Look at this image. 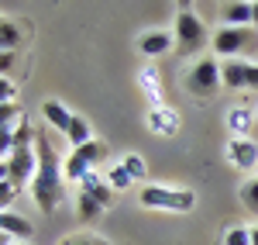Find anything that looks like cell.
<instances>
[{
    "label": "cell",
    "mask_w": 258,
    "mask_h": 245,
    "mask_svg": "<svg viewBox=\"0 0 258 245\" xmlns=\"http://www.w3.org/2000/svg\"><path fill=\"white\" fill-rule=\"evenodd\" d=\"M35 149H38V173H35V180L28 186V193L38 204L41 214H52L66 201V183H69L66 180V159L59 156V149L52 145V138L45 131H38Z\"/></svg>",
    "instance_id": "cell-1"
},
{
    "label": "cell",
    "mask_w": 258,
    "mask_h": 245,
    "mask_svg": "<svg viewBox=\"0 0 258 245\" xmlns=\"http://www.w3.org/2000/svg\"><path fill=\"white\" fill-rule=\"evenodd\" d=\"M141 207H152V211H169V214H186L197 207V193L186 190V186H141L138 193Z\"/></svg>",
    "instance_id": "cell-2"
},
{
    "label": "cell",
    "mask_w": 258,
    "mask_h": 245,
    "mask_svg": "<svg viewBox=\"0 0 258 245\" xmlns=\"http://www.w3.org/2000/svg\"><path fill=\"white\" fill-rule=\"evenodd\" d=\"M35 173H38V149H35V142L18 145L7 159H0V180L4 183H14L24 190V186H31Z\"/></svg>",
    "instance_id": "cell-3"
},
{
    "label": "cell",
    "mask_w": 258,
    "mask_h": 245,
    "mask_svg": "<svg viewBox=\"0 0 258 245\" xmlns=\"http://www.w3.org/2000/svg\"><path fill=\"white\" fill-rule=\"evenodd\" d=\"M217 86H224L220 62L210 59V56H197V62H193L189 73H186V90H189L193 97H200V101H207V97L217 93Z\"/></svg>",
    "instance_id": "cell-4"
},
{
    "label": "cell",
    "mask_w": 258,
    "mask_h": 245,
    "mask_svg": "<svg viewBox=\"0 0 258 245\" xmlns=\"http://www.w3.org/2000/svg\"><path fill=\"white\" fill-rule=\"evenodd\" d=\"M103 159H107V142H100V138H93L90 145H83V149H73L66 156V180L69 183H83V176L97 173V166Z\"/></svg>",
    "instance_id": "cell-5"
},
{
    "label": "cell",
    "mask_w": 258,
    "mask_h": 245,
    "mask_svg": "<svg viewBox=\"0 0 258 245\" xmlns=\"http://www.w3.org/2000/svg\"><path fill=\"white\" fill-rule=\"evenodd\" d=\"M172 35H176V45L182 52H200V48H207V24H203L189 7H182L176 14Z\"/></svg>",
    "instance_id": "cell-6"
},
{
    "label": "cell",
    "mask_w": 258,
    "mask_h": 245,
    "mask_svg": "<svg viewBox=\"0 0 258 245\" xmlns=\"http://www.w3.org/2000/svg\"><path fill=\"white\" fill-rule=\"evenodd\" d=\"M145 124H148L152 135H159V138H172V135H179V128H182V114H179L176 107H169V104H162V107H148Z\"/></svg>",
    "instance_id": "cell-7"
},
{
    "label": "cell",
    "mask_w": 258,
    "mask_h": 245,
    "mask_svg": "<svg viewBox=\"0 0 258 245\" xmlns=\"http://www.w3.org/2000/svg\"><path fill=\"white\" fill-rule=\"evenodd\" d=\"M251 45V31L248 28H217L214 31V52L224 59H238L241 48Z\"/></svg>",
    "instance_id": "cell-8"
},
{
    "label": "cell",
    "mask_w": 258,
    "mask_h": 245,
    "mask_svg": "<svg viewBox=\"0 0 258 245\" xmlns=\"http://www.w3.org/2000/svg\"><path fill=\"white\" fill-rule=\"evenodd\" d=\"M224 152H227V163L234 169H241V173H251L258 166V145L251 138H231Z\"/></svg>",
    "instance_id": "cell-9"
},
{
    "label": "cell",
    "mask_w": 258,
    "mask_h": 245,
    "mask_svg": "<svg viewBox=\"0 0 258 245\" xmlns=\"http://www.w3.org/2000/svg\"><path fill=\"white\" fill-rule=\"evenodd\" d=\"M0 231H4V245H21L35 235L31 221L14 214V211H0Z\"/></svg>",
    "instance_id": "cell-10"
},
{
    "label": "cell",
    "mask_w": 258,
    "mask_h": 245,
    "mask_svg": "<svg viewBox=\"0 0 258 245\" xmlns=\"http://www.w3.org/2000/svg\"><path fill=\"white\" fill-rule=\"evenodd\" d=\"M135 80H138V90H141V97L148 101V107H162V104H165L162 76H159V69H155V66H141Z\"/></svg>",
    "instance_id": "cell-11"
},
{
    "label": "cell",
    "mask_w": 258,
    "mask_h": 245,
    "mask_svg": "<svg viewBox=\"0 0 258 245\" xmlns=\"http://www.w3.org/2000/svg\"><path fill=\"white\" fill-rule=\"evenodd\" d=\"M172 45H176V35H172V31H145V35L138 38V52L148 56V59H159V56H165Z\"/></svg>",
    "instance_id": "cell-12"
},
{
    "label": "cell",
    "mask_w": 258,
    "mask_h": 245,
    "mask_svg": "<svg viewBox=\"0 0 258 245\" xmlns=\"http://www.w3.org/2000/svg\"><path fill=\"white\" fill-rule=\"evenodd\" d=\"M248 66H251V62H244V59H224L220 62L224 86H227V90H248Z\"/></svg>",
    "instance_id": "cell-13"
},
{
    "label": "cell",
    "mask_w": 258,
    "mask_h": 245,
    "mask_svg": "<svg viewBox=\"0 0 258 245\" xmlns=\"http://www.w3.org/2000/svg\"><path fill=\"white\" fill-rule=\"evenodd\" d=\"M220 18H224V28H248V24H255V4H224V11H220Z\"/></svg>",
    "instance_id": "cell-14"
},
{
    "label": "cell",
    "mask_w": 258,
    "mask_h": 245,
    "mask_svg": "<svg viewBox=\"0 0 258 245\" xmlns=\"http://www.w3.org/2000/svg\"><path fill=\"white\" fill-rule=\"evenodd\" d=\"M251 121H255V111L251 107H231L227 111V128H231V138H248V131H251Z\"/></svg>",
    "instance_id": "cell-15"
},
{
    "label": "cell",
    "mask_w": 258,
    "mask_h": 245,
    "mask_svg": "<svg viewBox=\"0 0 258 245\" xmlns=\"http://www.w3.org/2000/svg\"><path fill=\"white\" fill-rule=\"evenodd\" d=\"M41 118L52 124V128H59L62 135H66L69 124H73V114H69V107L62 101H41Z\"/></svg>",
    "instance_id": "cell-16"
},
{
    "label": "cell",
    "mask_w": 258,
    "mask_h": 245,
    "mask_svg": "<svg viewBox=\"0 0 258 245\" xmlns=\"http://www.w3.org/2000/svg\"><path fill=\"white\" fill-rule=\"evenodd\" d=\"M80 193H90V197H93V201H100L103 207L110 204V197H114V190H110V183H107V176H100V173H90V176H83Z\"/></svg>",
    "instance_id": "cell-17"
},
{
    "label": "cell",
    "mask_w": 258,
    "mask_h": 245,
    "mask_svg": "<svg viewBox=\"0 0 258 245\" xmlns=\"http://www.w3.org/2000/svg\"><path fill=\"white\" fill-rule=\"evenodd\" d=\"M66 138H69V149H83V145H90V142H93V131H90V121H86L83 114H73V124H69Z\"/></svg>",
    "instance_id": "cell-18"
},
{
    "label": "cell",
    "mask_w": 258,
    "mask_h": 245,
    "mask_svg": "<svg viewBox=\"0 0 258 245\" xmlns=\"http://www.w3.org/2000/svg\"><path fill=\"white\" fill-rule=\"evenodd\" d=\"M238 201L248 214H258V176H248L238 190Z\"/></svg>",
    "instance_id": "cell-19"
},
{
    "label": "cell",
    "mask_w": 258,
    "mask_h": 245,
    "mask_svg": "<svg viewBox=\"0 0 258 245\" xmlns=\"http://www.w3.org/2000/svg\"><path fill=\"white\" fill-rule=\"evenodd\" d=\"M18 45H21L18 24H14V18H4L0 21V52H14Z\"/></svg>",
    "instance_id": "cell-20"
},
{
    "label": "cell",
    "mask_w": 258,
    "mask_h": 245,
    "mask_svg": "<svg viewBox=\"0 0 258 245\" xmlns=\"http://www.w3.org/2000/svg\"><path fill=\"white\" fill-rule=\"evenodd\" d=\"M76 214H80V221H93V218L103 214V204L93 201L90 193H80V197H76Z\"/></svg>",
    "instance_id": "cell-21"
},
{
    "label": "cell",
    "mask_w": 258,
    "mask_h": 245,
    "mask_svg": "<svg viewBox=\"0 0 258 245\" xmlns=\"http://www.w3.org/2000/svg\"><path fill=\"white\" fill-rule=\"evenodd\" d=\"M107 183H110V190H127V186L135 183V176L124 169V163H117L107 169Z\"/></svg>",
    "instance_id": "cell-22"
},
{
    "label": "cell",
    "mask_w": 258,
    "mask_h": 245,
    "mask_svg": "<svg viewBox=\"0 0 258 245\" xmlns=\"http://www.w3.org/2000/svg\"><path fill=\"white\" fill-rule=\"evenodd\" d=\"M59 245H110L103 235H93V231H76V235H66Z\"/></svg>",
    "instance_id": "cell-23"
},
{
    "label": "cell",
    "mask_w": 258,
    "mask_h": 245,
    "mask_svg": "<svg viewBox=\"0 0 258 245\" xmlns=\"http://www.w3.org/2000/svg\"><path fill=\"white\" fill-rule=\"evenodd\" d=\"M224 245H251V228L231 225L227 231H224Z\"/></svg>",
    "instance_id": "cell-24"
},
{
    "label": "cell",
    "mask_w": 258,
    "mask_h": 245,
    "mask_svg": "<svg viewBox=\"0 0 258 245\" xmlns=\"http://www.w3.org/2000/svg\"><path fill=\"white\" fill-rule=\"evenodd\" d=\"M124 169H127L135 180H145V173H148V169H145V159H141L138 152H127V156H124Z\"/></svg>",
    "instance_id": "cell-25"
},
{
    "label": "cell",
    "mask_w": 258,
    "mask_h": 245,
    "mask_svg": "<svg viewBox=\"0 0 258 245\" xmlns=\"http://www.w3.org/2000/svg\"><path fill=\"white\" fill-rule=\"evenodd\" d=\"M0 104H18V83H11V76H0Z\"/></svg>",
    "instance_id": "cell-26"
},
{
    "label": "cell",
    "mask_w": 258,
    "mask_h": 245,
    "mask_svg": "<svg viewBox=\"0 0 258 245\" xmlns=\"http://www.w3.org/2000/svg\"><path fill=\"white\" fill-rule=\"evenodd\" d=\"M21 193V186H14V183H4L0 180V204H4V211H11V201Z\"/></svg>",
    "instance_id": "cell-27"
},
{
    "label": "cell",
    "mask_w": 258,
    "mask_h": 245,
    "mask_svg": "<svg viewBox=\"0 0 258 245\" xmlns=\"http://www.w3.org/2000/svg\"><path fill=\"white\" fill-rule=\"evenodd\" d=\"M248 90H258V66H248Z\"/></svg>",
    "instance_id": "cell-28"
},
{
    "label": "cell",
    "mask_w": 258,
    "mask_h": 245,
    "mask_svg": "<svg viewBox=\"0 0 258 245\" xmlns=\"http://www.w3.org/2000/svg\"><path fill=\"white\" fill-rule=\"evenodd\" d=\"M251 245H258V228H251Z\"/></svg>",
    "instance_id": "cell-29"
},
{
    "label": "cell",
    "mask_w": 258,
    "mask_h": 245,
    "mask_svg": "<svg viewBox=\"0 0 258 245\" xmlns=\"http://www.w3.org/2000/svg\"><path fill=\"white\" fill-rule=\"evenodd\" d=\"M255 24H258V4H255Z\"/></svg>",
    "instance_id": "cell-30"
},
{
    "label": "cell",
    "mask_w": 258,
    "mask_h": 245,
    "mask_svg": "<svg viewBox=\"0 0 258 245\" xmlns=\"http://www.w3.org/2000/svg\"><path fill=\"white\" fill-rule=\"evenodd\" d=\"M21 245H31V242H21Z\"/></svg>",
    "instance_id": "cell-31"
}]
</instances>
